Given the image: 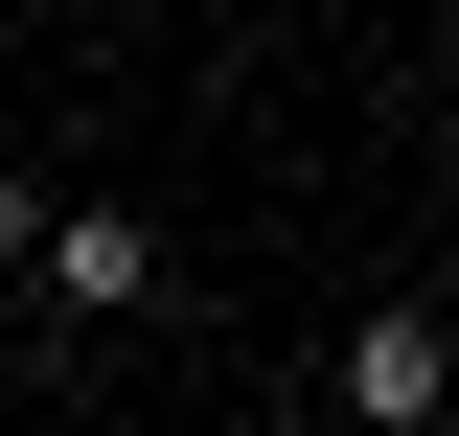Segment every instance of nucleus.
<instances>
[{"label":"nucleus","instance_id":"nucleus-3","mask_svg":"<svg viewBox=\"0 0 459 436\" xmlns=\"http://www.w3.org/2000/svg\"><path fill=\"white\" fill-rule=\"evenodd\" d=\"M23 390H47V344H23V299H0V414H23Z\"/></svg>","mask_w":459,"mask_h":436},{"label":"nucleus","instance_id":"nucleus-2","mask_svg":"<svg viewBox=\"0 0 459 436\" xmlns=\"http://www.w3.org/2000/svg\"><path fill=\"white\" fill-rule=\"evenodd\" d=\"M23 299H47V322H138V299H161V230L47 184V230H23Z\"/></svg>","mask_w":459,"mask_h":436},{"label":"nucleus","instance_id":"nucleus-1","mask_svg":"<svg viewBox=\"0 0 459 436\" xmlns=\"http://www.w3.org/2000/svg\"><path fill=\"white\" fill-rule=\"evenodd\" d=\"M322 414L344 436H437L459 414V299H368V322L322 344Z\"/></svg>","mask_w":459,"mask_h":436},{"label":"nucleus","instance_id":"nucleus-4","mask_svg":"<svg viewBox=\"0 0 459 436\" xmlns=\"http://www.w3.org/2000/svg\"><path fill=\"white\" fill-rule=\"evenodd\" d=\"M23 230H47V184H23V161H0V275H23Z\"/></svg>","mask_w":459,"mask_h":436}]
</instances>
